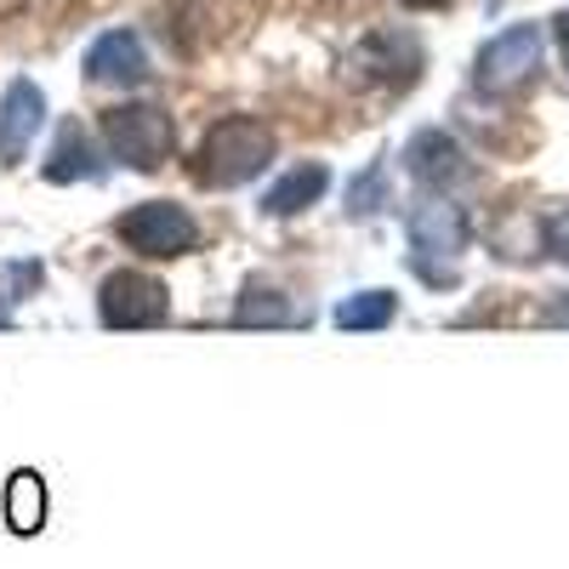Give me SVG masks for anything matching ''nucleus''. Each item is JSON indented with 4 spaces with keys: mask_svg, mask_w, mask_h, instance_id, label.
I'll return each mask as SVG.
<instances>
[{
    "mask_svg": "<svg viewBox=\"0 0 569 569\" xmlns=\"http://www.w3.org/2000/svg\"><path fill=\"white\" fill-rule=\"evenodd\" d=\"M405 228H410V257H421V262H456L467 251V233H472L467 211L456 200H421V206H410Z\"/></svg>",
    "mask_w": 569,
    "mask_h": 569,
    "instance_id": "nucleus-6",
    "label": "nucleus"
},
{
    "mask_svg": "<svg viewBox=\"0 0 569 569\" xmlns=\"http://www.w3.org/2000/svg\"><path fill=\"white\" fill-rule=\"evenodd\" d=\"M393 206V188H388V160H370L353 182H348V217H376Z\"/></svg>",
    "mask_w": 569,
    "mask_h": 569,
    "instance_id": "nucleus-15",
    "label": "nucleus"
},
{
    "mask_svg": "<svg viewBox=\"0 0 569 569\" xmlns=\"http://www.w3.org/2000/svg\"><path fill=\"white\" fill-rule=\"evenodd\" d=\"M0 279H7V302H23V297H34L40 291V279H46V268L40 262H0Z\"/></svg>",
    "mask_w": 569,
    "mask_h": 569,
    "instance_id": "nucleus-17",
    "label": "nucleus"
},
{
    "mask_svg": "<svg viewBox=\"0 0 569 569\" xmlns=\"http://www.w3.org/2000/svg\"><path fill=\"white\" fill-rule=\"evenodd\" d=\"M7 325H12V302H7V297H0V330H7Z\"/></svg>",
    "mask_w": 569,
    "mask_h": 569,
    "instance_id": "nucleus-21",
    "label": "nucleus"
},
{
    "mask_svg": "<svg viewBox=\"0 0 569 569\" xmlns=\"http://www.w3.org/2000/svg\"><path fill=\"white\" fill-rule=\"evenodd\" d=\"M325 188H330V166H325V160L291 166V171H284L268 194L257 200V211H262V217H297V211H308V206L325 194Z\"/></svg>",
    "mask_w": 569,
    "mask_h": 569,
    "instance_id": "nucleus-12",
    "label": "nucleus"
},
{
    "mask_svg": "<svg viewBox=\"0 0 569 569\" xmlns=\"http://www.w3.org/2000/svg\"><path fill=\"white\" fill-rule=\"evenodd\" d=\"M40 518H46L40 472H12V485H7V525H12L18 536H34V530H40Z\"/></svg>",
    "mask_w": 569,
    "mask_h": 569,
    "instance_id": "nucleus-14",
    "label": "nucleus"
},
{
    "mask_svg": "<svg viewBox=\"0 0 569 569\" xmlns=\"http://www.w3.org/2000/svg\"><path fill=\"white\" fill-rule=\"evenodd\" d=\"M405 7H416V12H433V7H450V0H405Z\"/></svg>",
    "mask_w": 569,
    "mask_h": 569,
    "instance_id": "nucleus-20",
    "label": "nucleus"
},
{
    "mask_svg": "<svg viewBox=\"0 0 569 569\" xmlns=\"http://www.w3.org/2000/svg\"><path fill=\"white\" fill-rule=\"evenodd\" d=\"M359 74L365 80H382V86H410L421 74V46L416 34H399V29H376L359 52H353Z\"/></svg>",
    "mask_w": 569,
    "mask_h": 569,
    "instance_id": "nucleus-10",
    "label": "nucleus"
},
{
    "mask_svg": "<svg viewBox=\"0 0 569 569\" xmlns=\"http://www.w3.org/2000/svg\"><path fill=\"white\" fill-rule=\"evenodd\" d=\"M399 319V297L393 291H359L348 302H337V325L342 330H388Z\"/></svg>",
    "mask_w": 569,
    "mask_h": 569,
    "instance_id": "nucleus-13",
    "label": "nucleus"
},
{
    "mask_svg": "<svg viewBox=\"0 0 569 569\" xmlns=\"http://www.w3.org/2000/svg\"><path fill=\"white\" fill-rule=\"evenodd\" d=\"M541 240H547V251H552L558 262H569V206L547 217V233H541Z\"/></svg>",
    "mask_w": 569,
    "mask_h": 569,
    "instance_id": "nucleus-18",
    "label": "nucleus"
},
{
    "mask_svg": "<svg viewBox=\"0 0 569 569\" xmlns=\"http://www.w3.org/2000/svg\"><path fill=\"white\" fill-rule=\"evenodd\" d=\"M109 166L98 154V142H91V131L80 120H63L58 126V142H52V154H46L40 177L46 182H98Z\"/></svg>",
    "mask_w": 569,
    "mask_h": 569,
    "instance_id": "nucleus-11",
    "label": "nucleus"
},
{
    "mask_svg": "<svg viewBox=\"0 0 569 569\" xmlns=\"http://www.w3.org/2000/svg\"><path fill=\"white\" fill-rule=\"evenodd\" d=\"M405 171H410L421 188H456L472 166H467L461 142H456L445 126H427V131H416V137L405 142Z\"/></svg>",
    "mask_w": 569,
    "mask_h": 569,
    "instance_id": "nucleus-8",
    "label": "nucleus"
},
{
    "mask_svg": "<svg viewBox=\"0 0 569 569\" xmlns=\"http://www.w3.org/2000/svg\"><path fill=\"white\" fill-rule=\"evenodd\" d=\"M103 137H109V154L131 171H160L171 160V142H177V126L166 109L154 103H120L103 114Z\"/></svg>",
    "mask_w": 569,
    "mask_h": 569,
    "instance_id": "nucleus-3",
    "label": "nucleus"
},
{
    "mask_svg": "<svg viewBox=\"0 0 569 569\" xmlns=\"http://www.w3.org/2000/svg\"><path fill=\"white\" fill-rule=\"evenodd\" d=\"M114 233H120L126 251L154 257V262L188 257V251L200 246V222L188 217V206H171V200H142V206L120 211L114 217Z\"/></svg>",
    "mask_w": 569,
    "mask_h": 569,
    "instance_id": "nucleus-2",
    "label": "nucleus"
},
{
    "mask_svg": "<svg viewBox=\"0 0 569 569\" xmlns=\"http://www.w3.org/2000/svg\"><path fill=\"white\" fill-rule=\"evenodd\" d=\"M273 166V131L251 114H228L217 120L200 149H194V182L200 188H240Z\"/></svg>",
    "mask_w": 569,
    "mask_h": 569,
    "instance_id": "nucleus-1",
    "label": "nucleus"
},
{
    "mask_svg": "<svg viewBox=\"0 0 569 569\" xmlns=\"http://www.w3.org/2000/svg\"><path fill=\"white\" fill-rule=\"evenodd\" d=\"M46 126V91L34 80H12L0 91V166H23V154L34 149V131Z\"/></svg>",
    "mask_w": 569,
    "mask_h": 569,
    "instance_id": "nucleus-7",
    "label": "nucleus"
},
{
    "mask_svg": "<svg viewBox=\"0 0 569 569\" xmlns=\"http://www.w3.org/2000/svg\"><path fill=\"white\" fill-rule=\"evenodd\" d=\"M536 69H541V29L512 23V29H501L479 46V58H472V86H479L485 98H507V91H518L525 80H536Z\"/></svg>",
    "mask_w": 569,
    "mask_h": 569,
    "instance_id": "nucleus-4",
    "label": "nucleus"
},
{
    "mask_svg": "<svg viewBox=\"0 0 569 569\" xmlns=\"http://www.w3.org/2000/svg\"><path fill=\"white\" fill-rule=\"evenodd\" d=\"M98 313H103L109 330H149V325H166V319H171V291H166L154 273L120 268V273L103 279Z\"/></svg>",
    "mask_w": 569,
    "mask_h": 569,
    "instance_id": "nucleus-5",
    "label": "nucleus"
},
{
    "mask_svg": "<svg viewBox=\"0 0 569 569\" xmlns=\"http://www.w3.org/2000/svg\"><path fill=\"white\" fill-rule=\"evenodd\" d=\"M233 319H240V325H297V308L284 302L279 291H246Z\"/></svg>",
    "mask_w": 569,
    "mask_h": 569,
    "instance_id": "nucleus-16",
    "label": "nucleus"
},
{
    "mask_svg": "<svg viewBox=\"0 0 569 569\" xmlns=\"http://www.w3.org/2000/svg\"><path fill=\"white\" fill-rule=\"evenodd\" d=\"M552 34H558V52H563V69H569V12L552 18Z\"/></svg>",
    "mask_w": 569,
    "mask_h": 569,
    "instance_id": "nucleus-19",
    "label": "nucleus"
},
{
    "mask_svg": "<svg viewBox=\"0 0 569 569\" xmlns=\"http://www.w3.org/2000/svg\"><path fill=\"white\" fill-rule=\"evenodd\" d=\"M86 80H98V86H142V80H149L142 34H131V29L98 34V40H91V52H86Z\"/></svg>",
    "mask_w": 569,
    "mask_h": 569,
    "instance_id": "nucleus-9",
    "label": "nucleus"
},
{
    "mask_svg": "<svg viewBox=\"0 0 569 569\" xmlns=\"http://www.w3.org/2000/svg\"><path fill=\"white\" fill-rule=\"evenodd\" d=\"M558 319H563V325H569V297H563V302H558Z\"/></svg>",
    "mask_w": 569,
    "mask_h": 569,
    "instance_id": "nucleus-22",
    "label": "nucleus"
}]
</instances>
